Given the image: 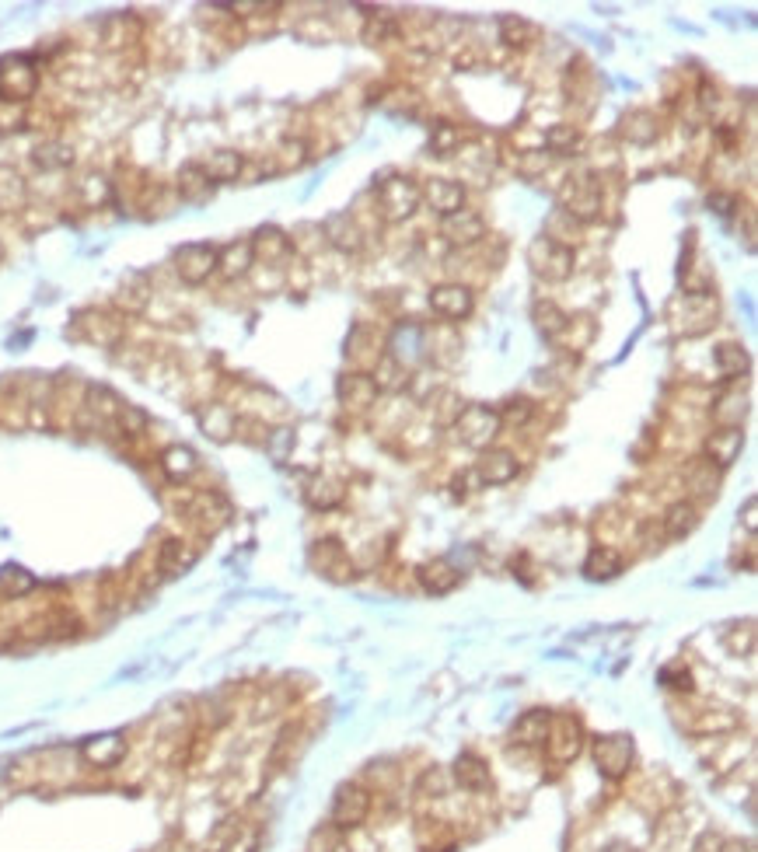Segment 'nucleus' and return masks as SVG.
<instances>
[{"label": "nucleus", "instance_id": "423d86ee", "mask_svg": "<svg viewBox=\"0 0 758 852\" xmlns=\"http://www.w3.org/2000/svg\"><path fill=\"white\" fill-rule=\"evenodd\" d=\"M584 723L577 720L573 713H559L552 716L549 734H545V751H549L552 762H573V758L584 751Z\"/></svg>", "mask_w": 758, "mask_h": 852}, {"label": "nucleus", "instance_id": "a19ab883", "mask_svg": "<svg viewBox=\"0 0 758 852\" xmlns=\"http://www.w3.org/2000/svg\"><path fill=\"white\" fill-rule=\"evenodd\" d=\"M259 842H262V832L255 825H235L221 835L214 852H259Z\"/></svg>", "mask_w": 758, "mask_h": 852}, {"label": "nucleus", "instance_id": "79ce46f5", "mask_svg": "<svg viewBox=\"0 0 758 852\" xmlns=\"http://www.w3.org/2000/svg\"><path fill=\"white\" fill-rule=\"evenodd\" d=\"M200 423H203V430H207L214 440H228L231 433L238 430L235 413H231V409H224V406H207L200 413Z\"/></svg>", "mask_w": 758, "mask_h": 852}, {"label": "nucleus", "instance_id": "f03ea898", "mask_svg": "<svg viewBox=\"0 0 758 852\" xmlns=\"http://www.w3.org/2000/svg\"><path fill=\"white\" fill-rule=\"evenodd\" d=\"M374 196H378V210L388 224H399V220L413 217L423 203L420 186L409 175H388V179H381L374 186Z\"/></svg>", "mask_w": 758, "mask_h": 852}, {"label": "nucleus", "instance_id": "7ed1b4c3", "mask_svg": "<svg viewBox=\"0 0 758 852\" xmlns=\"http://www.w3.org/2000/svg\"><path fill=\"white\" fill-rule=\"evenodd\" d=\"M455 430H458V437H462L465 447H472V451H486V447H493L497 433L504 430V423H500V416L493 406L472 402V406H465L462 413H458Z\"/></svg>", "mask_w": 758, "mask_h": 852}, {"label": "nucleus", "instance_id": "2f4dec72", "mask_svg": "<svg viewBox=\"0 0 758 852\" xmlns=\"http://www.w3.org/2000/svg\"><path fill=\"white\" fill-rule=\"evenodd\" d=\"M699 524V510L696 503L689 500H678L668 507V514H664V538H671V542H678V538L692 535Z\"/></svg>", "mask_w": 758, "mask_h": 852}, {"label": "nucleus", "instance_id": "5fc2aeb1", "mask_svg": "<svg viewBox=\"0 0 758 852\" xmlns=\"http://www.w3.org/2000/svg\"><path fill=\"white\" fill-rule=\"evenodd\" d=\"M741 207V200L734 193H724V189H717V193H710V210L720 213V217H731L734 210Z\"/></svg>", "mask_w": 758, "mask_h": 852}, {"label": "nucleus", "instance_id": "a18cd8bd", "mask_svg": "<svg viewBox=\"0 0 758 852\" xmlns=\"http://www.w3.org/2000/svg\"><path fill=\"white\" fill-rule=\"evenodd\" d=\"M462 147V130L455 123H434L430 126V151L437 158H451Z\"/></svg>", "mask_w": 758, "mask_h": 852}, {"label": "nucleus", "instance_id": "5701e85b", "mask_svg": "<svg viewBox=\"0 0 758 852\" xmlns=\"http://www.w3.org/2000/svg\"><path fill=\"white\" fill-rule=\"evenodd\" d=\"M416 577H420V587L427 594H451L458 584H462V573L455 570V566L448 563V559H434V563H423L420 570H416Z\"/></svg>", "mask_w": 758, "mask_h": 852}, {"label": "nucleus", "instance_id": "c03bdc74", "mask_svg": "<svg viewBox=\"0 0 758 852\" xmlns=\"http://www.w3.org/2000/svg\"><path fill=\"white\" fill-rule=\"evenodd\" d=\"M189 563H193V556L186 552V545H182L179 538H165V545L158 549V570L165 573V577H175V573H182Z\"/></svg>", "mask_w": 758, "mask_h": 852}, {"label": "nucleus", "instance_id": "bb28decb", "mask_svg": "<svg viewBox=\"0 0 758 852\" xmlns=\"http://www.w3.org/2000/svg\"><path fill=\"white\" fill-rule=\"evenodd\" d=\"M196 468H200V458H196L193 447L186 444H172L161 451V472L168 475L172 482H186L196 475Z\"/></svg>", "mask_w": 758, "mask_h": 852}, {"label": "nucleus", "instance_id": "a211bd4d", "mask_svg": "<svg viewBox=\"0 0 758 852\" xmlns=\"http://www.w3.org/2000/svg\"><path fill=\"white\" fill-rule=\"evenodd\" d=\"M77 329H81V336L88 343L98 346H116L123 339V322L105 315V311H84V315H77Z\"/></svg>", "mask_w": 758, "mask_h": 852}, {"label": "nucleus", "instance_id": "58836bf2", "mask_svg": "<svg viewBox=\"0 0 758 852\" xmlns=\"http://www.w3.org/2000/svg\"><path fill=\"white\" fill-rule=\"evenodd\" d=\"M738 713L734 709H706V713L696 716V723H692V734H731V730H738Z\"/></svg>", "mask_w": 758, "mask_h": 852}, {"label": "nucleus", "instance_id": "ddd939ff", "mask_svg": "<svg viewBox=\"0 0 758 852\" xmlns=\"http://www.w3.org/2000/svg\"><path fill=\"white\" fill-rule=\"evenodd\" d=\"M423 353H427V332H423L416 322L399 325V329L392 332V339H388V357L402 367L423 360Z\"/></svg>", "mask_w": 758, "mask_h": 852}, {"label": "nucleus", "instance_id": "864d4df0", "mask_svg": "<svg viewBox=\"0 0 758 852\" xmlns=\"http://www.w3.org/2000/svg\"><path fill=\"white\" fill-rule=\"evenodd\" d=\"M266 444H269V454H273L276 461H283V458H287V451H290V444H294V433H290V430H273L266 437Z\"/></svg>", "mask_w": 758, "mask_h": 852}, {"label": "nucleus", "instance_id": "f257e3e1", "mask_svg": "<svg viewBox=\"0 0 758 852\" xmlns=\"http://www.w3.org/2000/svg\"><path fill=\"white\" fill-rule=\"evenodd\" d=\"M573 262H577V255H573V245H563V241L549 238V234H542V238L531 241L528 248V266L531 273L538 276V280H549V283H563L573 276Z\"/></svg>", "mask_w": 758, "mask_h": 852}, {"label": "nucleus", "instance_id": "c756f323", "mask_svg": "<svg viewBox=\"0 0 758 852\" xmlns=\"http://www.w3.org/2000/svg\"><path fill=\"white\" fill-rule=\"evenodd\" d=\"M175 189L186 203H207L214 196V182L207 179L200 165H182L179 168V179H175Z\"/></svg>", "mask_w": 758, "mask_h": 852}, {"label": "nucleus", "instance_id": "2eb2a0df", "mask_svg": "<svg viewBox=\"0 0 758 852\" xmlns=\"http://www.w3.org/2000/svg\"><path fill=\"white\" fill-rule=\"evenodd\" d=\"M517 472H521V465H517V458L510 451H504V447H486L483 458H479V465H476V475L486 486H507V482L517 479Z\"/></svg>", "mask_w": 758, "mask_h": 852}, {"label": "nucleus", "instance_id": "6ab92c4d", "mask_svg": "<svg viewBox=\"0 0 758 852\" xmlns=\"http://www.w3.org/2000/svg\"><path fill=\"white\" fill-rule=\"evenodd\" d=\"M420 196L430 203V210H437L441 217H451L465 207V186L451 179H430L427 186L420 189Z\"/></svg>", "mask_w": 758, "mask_h": 852}, {"label": "nucleus", "instance_id": "9d476101", "mask_svg": "<svg viewBox=\"0 0 758 852\" xmlns=\"http://www.w3.org/2000/svg\"><path fill=\"white\" fill-rule=\"evenodd\" d=\"M476 308V294L465 283H441L430 290V311L444 322H462Z\"/></svg>", "mask_w": 758, "mask_h": 852}, {"label": "nucleus", "instance_id": "6e6d98bb", "mask_svg": "<svg viewBox=\"0 0 758 852\" xmlns=\"http://www.w3.org/2000/svg\"><path fill=\"white\" fill-rule=\"evenodd\" d=\"M395 32H399V28H395L392 18H381V21L371 18V21H367V28H364V39L367 42H374V39L381 42V39H388V35H395Z\"/></svg>", "mask_w": 758, "mask_h": 852}, {"label": "nucleus", "instance_id": "6e6552de", "mask_svg": "<svg viewBox=\"0 0 758 852\" xmlns=\"http://www.w3.org/2000/svg\"><path fill=\"white\" fill-rule=\"evenodd\" d=\"M175 273L189 287H200L217 273V248L207 241H189V245L175 248Z\"/></svg>", "mask_w": 758, "mask_h": 852}, {"label": "nucleus", "instance_id": "a878e982", "mask_svg": "<svg viewBox=\"0 0 758 852\" xmlns=\"http://www.w3.org/2000/svg\"><path fill=\"white\" fill-rule=\"evenodd\" d=\"M622 137L636 147H650L657 137H661V123L650 109H633L626 119H622Z\"/></svg>", "mask_w": 758, "mask_h": 852}, {"label": "nucleus", "instance_id": "4c0bfd02", "mask_svg": "<svg viewBox=\"0 0 758 852\" xmlns=\"http://www.w3.org/2000/svg\"><path fill=\"white\" fill-rule=\"evenodd\" d=\"M343 496H346L343 486H339V482H332V479H325V475H315V479L308 482V489H304V500H308L315 510L339 507V503H343Z\"/></svg>", "mask_w": 758, "mask_h": 852}, {"label": "nucleus", "instance_id": "e433bc0d", "mask_svg": "<svg viewBox=\"0 0 758 852\" xmlns=\"http://www.w3.org/2000/svg\"><path fill=\"white\" fill-rule=\"evenodd\" d=\"M535 39H538L535 21L517 18V14H504V18H500V42H507V46H514V49H524Z\"/></svg>", "mask_w": 758, "mask_h": 852}, {"label": "nucleus", "instance_id": "c85d7f7f", "mask_svg": "<svg viewBox=\"0 0 758 852\" xmlns=\"http://www.w3.org/2000/svg\"><path fill=\"white\" fill-rule=\"evenodd\" d=\"M123 406H126V402L119 399L112 388H105V385H88V388H84V409H88V413L95 416L98 423H116V416H119V409H123Z\"/></svg>", "mask_w": 758, "mask_h": 852}, {"label": "nucleus", "instance_id": "0eeeda50", "mask_svg": "<svg viewBox=\"0 0 758 852\" xmlns=\"http://www.w3.org/2000/svg\"><path fill=\"white\" fill-rule=\"evenodd\" d=\"M563 213L577 224H587L601 213V186L594 175H570L563 186Z\"/></svg>", "mask_w": 758, "mask_h": 852}, {"label": "nucleus", "instance_id": "ea45409f", "mask_svg": "<svg viewBox=\"0 0 758 852\" xmlns=\"http://www.w3.org/2000/svg\"><path fill=\"white\" fill-rule=\"evenodd\" d=\"M371 381H374V388H378V392H399V388L409 385V374H406V367L395 364V360L385 353V357H378V364H374Z\"/></svg>", "mask_w": 758, "mask_h": 852}, {"label": "nucleus", "instance_id": "13d9d810", "mask_svg": "<svg viewBox=\"0 0 758 852\" xmlns=\"http://www.w3.org/2000/svg\"><path fill=\"white\" fill-rule=\"evenodd\" d=\"M755 510H758V500H755V496H748V500H745V507H741V521H745V528L752 531V535H755V528H758V517H755Z\"/></svg>", "mask_w": 758, "mask_h": 852}, {"label": "nucleus", "instance_id": "603ef678", "mask_svg": "<svg viewBox=\"0 0 758 852\" xmlns=\"http://www.w3.org/2000/svg\"><path fill=\"white\" fill-rule=\"evenodd\" d=\"M500 423H510V426H524L535 416V406H531V399H510L504 409H497Z\"/></svg>", "mask_w": 758, "mask_h": 852}, {"label": "nucleus", "instance_id": "37998d69", "mask_svg": "<svg viewBox=\"0 0 758 852\" xmlns=\"http://www.w3.org/2000/svg\"><path fill=\"white\" fill-rule=\"evenodd\" d=\"M28 186L14 168H0V210H21Z\"/></svg>", "mask_w": 758, "mask_h": 852}, {"label": "nucleus", "instance_id": "4468645a", "mask_svg": "<svg viewBox=\"0 0 758 852\" xmlns=\"http://www.w3.org/2000/svg\"><path fill=\"white\" fill-rule=\"evenodd\" d=\"M81 758L91 769H116L126 758V737L123 734H98L81 744Z\"/></svg>", "mask_w": 758, "mask_h": 852}, {"label": "nucleus", "instance_id": "4be33fe9", "mask_svg": "<svg viewBox=\"0 0 758 852\" xmlns=\"http://www.w3.org/2000/svg\"><path fill=\"white\" fill-rule=\"evenodd\" d=\"M455 783L469 793H486L493 786L490 765L479 755H472V751H465V755L455 758Z\"/></svg>", "mask_w": 758, "mask_h": 852}, {"label": "nucleus", "instance_id": "dca6fc26", "mask_svg": "<svg viewBox=\"0 0 758 852\" xmlns=\"http://www.w3.org/2000/svg\"><path fill=\"white\" fill-rule=\"evenodd\" d=\"M741 447H745V433H741V426H717L713 437L706 440V465L731 468L734 461H738Z\"/></svg>", "mask_w": 758, "mask_h": 852}, {"label": "nucleus", "instance_id": "f704fd0d", "mask_svg": "<svg viewBox=\"0 0 758 852\" xmlns=\"http://www.w3.org/2000/svg\"><path fill=\"white\" fill-rule=\"evenodd\" d=\"M713 364H717V371L724 374L727 381L741 378V374H748V367H752V360H748V350L738 343H720L717 350H713Z\"/></svg>", "mask_w": 758, "mask_h": 852}, {"label": "nucleus", "instance_id": "f8f14e48", "mask_svg": "<svg viewBox=\"0 0 758 852\" xmlns=\"http://www.w3.org/2000/svg\"><path fill=\"white\" fill-rule=\"evenodd\" d=\"M441 234L458 248H469V245H479L486 238V217L469 207H462L458 213L441 220Z\"/></svg>", "mask_w": 758, "mask_h": 852}, {"label": "nucleus", "instance_id": "39448f33", "mask_svg": "<svg viewBox=\"0 0 758 852\" xmlns=\"http://www.w3.org/2000/svg\"><path fill=\"white\" fill-rule=\"evenodd\" d=\"M371 814V793L364 790L360 783H343L332 797V811H329V821L332 828L339 832H353L360 828Z\"/></svg>", "mask_w": 758, "mask_h": 852}, {"label": "nucleus", "instance_id": "473e14b6", "mask_svg": "<svg viewBox=\"0 0 758 852\" xmlns=\"http://www.w3.org/2000/svg\"><path fill=\"white\" fill-rule=\"evenodd\" d=\"M531 322H535V329L542 332L545 339H559L570 329V315L552 301H538L535 308H531Z\"/></svg>", "mask_w": 758, "mask_h": 852}, {"label": "nucleus", "instance_id": "c9c22d12", "mask_svg": "<svg viewBox=\"0 0 758 852\" xmlns=\"http://www.w3.org/2000/svg\"><path fill=\"white\" fill-rule=\"evenodd\" d=\"M32 161L42 172H63V168L74 165V147L63 144V140H46V144L35 147Z\"/></svg>", "mask_w": 758, "mask_h": 852}, {"label": "nucleus", "instance_id": "393cba45", "mask_svg": "<svg viewBox=\"0 0 758 852\" xmlns=\"http://www.w3.org/2000/svg\"><path fill=\"white\" fill-rule=\"evenodd\" d=\"M622 566H626V559H622L619 549H612V545H598V549L587 552L584 577L587 580H615L622 573Z\"/></svg>", "mask_w": 758, "mask_h": 852}, {"label": "nucleus", "instance_id": "cd10ccee", "mask_svg": "<svg viewBox=\"0 0 758 852\" xmlns=\"http://www.w3.org/2000/svg\"><path fill=\"white\" fill-rule=\"evenodd\" d=\"M252 262H255V255H252L249 241H231V245H224L221 252H217V273H221L224 280H238V276L249 273Z\"/></svg>", "mask_w": 758, "mask_h": 852}, {"label": "nucleus", "instance_id": "20e7f679", "mask_svg": "<svg viewBox=\"0 0 758 852\" xmlns=\"http://www.w3.org/2000/svg\"><path fill=\"white\" fill-rule=\"evenodd\" d=\"M35 84H39V70L28 56H7L0 60V102H28L35 95Z\"/></svg>", "mask_w": 758, "mask_h": 852}, {"label": "nucleus", "instance_id": "49530a36", "mask_svg": "<svg viewBox=\"0 0 758 852\" xmlns=\"http://www.w3.org/2000/svg\"><path fill=\"white\" fill-rule=\"evenodd\" d=\"M580 147V130L570 123H556L545 130V151L549 154H573Z\"/></svg>", "mask_w": 758, "mask_h": 852}, {"label": "nucleus", "instance_id": "aec40b11", "mask_svg": "<svg viewBox=\"0 0 758 852\" xmlns=\"http://www.w3.org/2000/svg\"><path fill=\"white\" fill-rule=\"evenodd\" d=\"M311 563H315L318 570H322L325 577H332V580H346L353 573L350 556H346V549L336 542V538L315 542V549H311Z\"/></svg>", "mask_w": 758, "mask_h": 852}, {"label": "nucleus", "instance_id": "1a4fd4ad", "mask_svg": "<svg viewBox=\"0 0 758 852\" xmlns=\"http://www.w3.org/2000/svg\"><path fill=\"white\" fill-rule=\"evenodd\" d=\"M594 765L605 779H622L633 765V737L605 734L594 741Z\"/></svg>", "mask_w": 758, "mask_h": 852}, {"label": "nucleus", "instance_id": "de8ad7c7", "mask_svg": "<svg viewBox=\"0 0 758 852\" xmlns=\"http://www.w3.org/2000/svg\"><path fill=\"white\" fill-rule=\"evenodd\" d=\"M745 395L741 392H727L717 399V406H713V420H717L720 426H741V420H745Z\"/></svg>", "mask_w": 758, "mask_h": 852}, {"label": "nucleus", "instance_id": "9b49d317", "mask_svg": "<svg viewBox=\"0 0 758 852\" xmlns=\"http://www.w3.org/2000/svg\"><path fill=\"white\" fill-rule=\"evenodd\" d=\"M318 231L325 234V241H329L336 252L343 255H357L360 248H364V227L357 224V217L353 213H332V217H325V224L318 227Z\"/></svg>", "mask_w": 758, "mask_h": 852}, {"label": "nucleus", "instance_id": "7c9ffc66", "mask_svg": "<svg viewBox=\"0 0 758 852\" xmlns=\"http://www.w3.org/2000/svg\"><path fill=\"white\" fill-rule=\"evenodd\" d=\"M200 168L207 172V179L214 182H235L238 175H242L245 168V158L238 151H228V147H221V151H214L207 161H200Z\"/></svg>", "mask_w": 758, "mask_h": 852}, {"label": "nucleus", "instance_id": "3c124183", "mask_svg": "<svg viewBox=\"0 0 758 852\" xmlns=\"http://www.w3.org/2000/svg\"><path fill=\"white\" fill-rule=\"evenodd\" d=\"M311 852H350V842H346V832L325 825L311 835Z\"/></svg>", "mask_w": 758, "mask_h": 852}, {"label": "nucleus", "instance_id": "09e8293b", "mask_svg": "<svg viewBox=\"0 0 758 852\" xmlns=\"http://www.w3.org/2000/svg\"><path fill=\"white\" fill-rule=\"evenodd\" d=\"M77 193H81V200L88 203V207H102V203L112 200V182H105V175L91 172L77 182Z\"/></svg>", "mask_w": 758, "mask_h": 852}, {"label": "nucleus", "instance_id": "8fccbe9b", "mask_svg": "<svg viewBox=\"0 0 758 852\" xmlns=\"http://www.w3.org/2000/svg\"><path fill=\"white\" fill-rule=\"evenodd\" d=\"M35 587V577L28 570H21V566H4L0 570V591L7 594V598H21V594H28Z\"/></svg>", "mask_w": 758, "mask_h": 852}, {"label": "nucleus", "instance_id": "412c9836", "mask_svg": "<svg viewBox=\"0 0 758 852\" xmlns=\"http://www.w3.org/2000/svg\"><path fill=\"white\" fill-rule=\"evenodd\" d=\"M549 723H552L549 709H528V713L517 716V723L510 727V737H514V744H521V748H538V744H545Z\"/></svg>", "mask_w": 758, "mask_h": 852}, {"label": "nucleus", "instance_id": "4d7b16f0", "mask_svg": "<svg viewBox=\"0 0 758 852\" xmlns=\"http://www.w3.org/2000/svg\"><path fill=\"white\" fill-rule=\"evenodd\" d=\"M724 849H727V842L720 832H703L696 839V846H692V852H724Z\"/></svg>", "mask_w": 758, "mask_h": 852}, {"label": "nucleus", "instance_id": "f3484780", "mask_svg": "<svg viewBox=\"0 0 758 852\" xmlns=\"http://www.w3.org/2000/svg\"><path fill=\"white\" fill-rule=\"evenodd\" d=\"M249 245H252L255 259H262L266 266H276V262H283L290 252H294V238H290L287 231H280V227H273V224L259 227V231L249 238Z\"/></svg>", "mask_w": 758, "mask_h": 852}, {"label": "nucleus", "instance_id": "72a5a7b5", "mask_svg": "<svg viewBox=\"0 0 758 852\" xmlns=\"http://www.w3.org/2000/svg\"><path fill=\"white\" fill-rule=\"evenodd\" d=\"M116 304L123 311H130V315H137V311H144L147 304H151V283H147L144 273H130L123 280V287H119L116 294Z\"/></svg>", "mask_w": 758, "mask_h": 852}, {"label": "nucleus", "instance_id": "b1692460", "mask_svg": "<svg viewBox=\"0 0 758 852\" xmlns=\"http://www.w3.org/2000/svg\"><path fill=\"white\" fill-rule=\"evenodd\" d=\"M336 395H339L343 406L367 409V406H374V399H378V388H374L371 374H343V378L336 381Z\"/></svg>", "mask_w": 758, "mask_h": 852}]
</instances>
